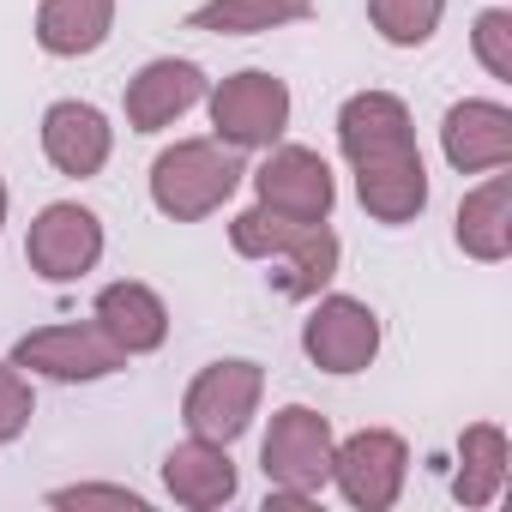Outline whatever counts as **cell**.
I'll list each match as a JSON object with an SVG mask.
<instances>
[{
	"mask_svg": "<svg viewBox=\"0 0 512 512\" xmlns=\"http://www.w3.org/2000/svg\"><path fill=\"white\" fill-rule=\"evenodd\" d=\"M338 145L356 163L362 211L380 223H410L428 205V169L410 133V109L392 91H362L338 115Z\"/></svg>",
	"mask_w": 512,
	"mask_h": 512,
	"instance_id": "1",
	"label": "cell"
},
{
	"mask_svg": "<svg viewBox=\"0 0 512 512\" xmlns=\"http://www.w3.org/2000/svg\"><path fill=\"white\" fill-rule=\"evenodd\" d=\"M241 157L235 145L223 139H181L169 145L157 163H151V199L163 217L175 223H193V217H211L235 187H241Z\"/></svg>",
	"mask_w": 512,
	"mask_h": 512,
	"instance_id": "2",
	"label": "cell"
},
{
	"mask_svg": "<svg viewBox=\"0 0 512 512\" xmlns=\"http://www.w3.org/2000/svg\"><path fill=\"white\" fill-rule=\"evenodd\" d=\"M260 464H266V482L284 488V494H314L326 476H332V422L308 404H290L272 416L266 428V446H260Z\"/></svg>",
	"mask_w": 512,
	"mask_h": 512,
	"instance_id": "3",
	"label": "cell"
},
{
	"mask_svg": "<svg viewBox=\"0 0 512 512\" xmlns=\"http://www.w3.org/2000/svg\"><path fill=\"white\" fill-rule=\"evenodd\" d=\"M260 392H266V374L253 368V362H211V368L187 386L181 416H187V428H193L199 440L229 446V440L253 422V410H260Z\"/></svg>",
	"mask_w": 512,
	"mask_h": 512,
	"instance_id": "4",
	"label": "cell"
},
{
	"mask_svg": "<svg viewBox=\"0 0 512 512\" xmlns=\"http://www.w3.org/2000/svg\"><path fill=\"white\" fill-rule=\"evenodd\" d=\"M211 127L223 145L253 151V145H272L290 127V91L272 73H235L211 91Z\"/></svg>",
	"mask_w": 512,
	"mask_h": 512,
	"instance_id": "5",
	"label": "cell"
},
{
	"mask_svg": "<svg viewBox=\"0 0 512 512\" xmlns=\"http://www.w3.org/2000/svg\"><path fill=\"white\" fill-rule=\"evenodd\" d=\"M404 470H410V452L386 428H362L344 446H332V476H338L344 500L362 512H386L404 488Z\"/></svg>",
	"mask_w": 512,
	"mask_h": 512,
	"instance_id": "6",
	"label": "cell"
},
{
	"mask_svg": "<svg viewBox=\"0 0 512 512\" xmlns=\"http://www.w3.org/2000/svg\"><path fill=\"white\" fill-rule=\"evenodd\" d=\"M25 260L49 284H73L103 260V223L85 205H49L25 235Z\"/></svg>",
	"mask_w": 512,
	"mask_h": 512,
	"instance_id": "7",
	"label": "cell"
},
{
	"mask_svg": "<svg viewBox=\"0 0 512 512\" xmlns=\"http://www.w3.org/2000/svg\"><path fill=\"white\" fill-rule=\"evenodd\" d=\"M302 350H308L314 368H326V374H356V368H368L374 350H380V320H374V308L356 302V296H326V302L314 308V320L302 326Z\"/></svg>",
	"mask_w": 512,
	"mask_h": 512,
	"instance_id": "8",
	"label": "cell"
},
{
	"mask_svg": "<svg viewBox=\"0 0 512 512\" xmlns=\"http://www.w3.org/2000/svg\"><path fill=\"white\" fill-rule=\"evenodd\" d=\"M13 362H19V368H37V374H49V380H103V374H115L127 356H121V344H115L103 326H49V332L19 338Z\"/></svg>",
	"mask_w": 512,
	"mask_h": 512,
	"instance_id": "9",
	"label": "cell"
},
{
	"mask_svg": "<svg viewBox=\"0 0 512 512\" xmlns=\"http://www.w3.org/2000/svg\"><path fill=\"white\" fill-rule=\"evenodd\" d=\"M253 187H260V205L284 211V217H326L338 187H332V169L320 151H302V145H284L266 157V169L253 175Z\"/></svg>",
	"mask_w": 512,
	"mask_h": 512,
	"instance_id": "10",
	"label": "cell"
},
{
	"mask_svg": "<svg viewBox=\"0 0 512 512\" xmlns=\"http://www.w3.org/2000/svg\"><path fill=\"white\" fill-rule=\"evenodd\" d=\"M440 145H446V163L464 169V175H482V169H506L512 163V109L500 103H452L446 109V127H440Z\"/></svg>",
	"mask_w": 512,
	"mask_h": 512,
	"instance_id": "11",
	"label": "cell"
},
{
	"mask_svg": "<svg viewBox=\"0 0 512 512\" xmlns=\"http://www.w3.org/2000/svg\"><path fill=\"white\" fill-rule=\"evenodd\" d=\"M205 97V73L193 61H151L133 85H127V127L133 133H157L175 115H187Z\"/></svg>",
	"mask_w": 512,
	"mask_h": 512,
	"instance_id": "12",
	"label": "cell"
},
{
	"mask_svg": "<svg viewBox=\"0 0 512 512\" xmlns=\"http://www.w3.org/2000/svg\"><path fill=\"white\" fill-rule=\"evenodd\" d=\"M43 151L61 175H97L109 163V121L91 103H55L43 115Z\"/></svg>",
	"mask_w": 512,
	"mask_h": 512,
	"instance_id": "13",
	"label": "cell"
},
{
	"mask_svg": "<svg viewBox=\"0 0 512 512\" xmlns=\"http://www.w3.org/2000/svg\"><path fill=\"white\" fill-rule=\"evenodd\" d=\"M163 482H169V494L181 500V506H193V512H205V506H223L229 494H235V464H229V452L217 446V440H187V446H175L169 458H163Z\"/></svg>",
	"mask_w": 512,
	"mask_h": 512,
	"instance_id": "14",
	"label": "cell"
},
{
	"mask_svg": "<svg viewBox=\"0 0 512 512\" xmlns=\"http://www.w3.org/2000/svg\"><path fill=\"white\" fill-rule=\"evenodd\" d=\"M97 326L121 344V356H145L169 338V314H163L157 290H145V284H109L97 296Z\"/></svg>",
	"mask_w": 512,
	"mask_h": 512,
	"instance_id": "15",
	"label": "cell"
},
{
	"mask_svg": "<svg viewBox=\"0 0 512 512\" xmlns=\"http://www.w3.org/2000/svg\"><path fill=\"white\" fill-rule=\"evenodd\" d=\"M458 247L470 260H506L512 253V181L494 175L458 205Z\"/></svg>",
	"mask_w": 512,
	"mask_h": 512,
	"instance_id": "16",
	"label": "cell"
},
{
	"mask_svg": "<svg viewBox=\"0 0 512 512\" xmlns=\"http://www.w3.org/2000/svg\"><path fill=\"white\" fill-rule=\"evenodd\" d=\"M109 25H115V0H43L37 43L49 55H91L103 49Z\"/></svg>",
	"mask_w": 512,
	"mask_h": 512,
	"instance_id": "17",
	"label": "cell"
},
{
	"mask_svg": "<svg viewBox=\"0 0 512 512\" xmlns=\"http://www.w3.org/2000/svg\"><path fill=\"white\" fill-rule=\"evenodd\" d=\"M308 13H314V0H205L187 25L211 31V37H260V31L296 25Z\"/></svg>",
	"mask_w": 512,
	"mask_h": 512,
	"instance_id": "18",
	"label": "cell"
},
{
	"mask_svg": "<svg viewBox=\"0 0 512 512\" xmlns=\"http://www.w3.org/2000/svg\"><path fill=\"white\" fill-rule=\"evenodd\" d=\"M500 482H506V434H500L494 422L464 428V440H458V476H452V494H458L464 506H488V500L500 494Z\"/></svg>",
	"mask_w": 512,
	"mask_h": 512,
	"instance_id": "19",
	"label": "cell"
},
{
	"mask_svg": "<svg viewBox=\"0 0 512 512\" xmlns=\"http://www.w3.org/2000/svg\"><path fill=\"white\" fill-rule=\"evenodd\" d=\"M332 272H338V235L326 229V217L302 223V235L278 253V290L302 302V296H320V284H332Z\"/></svg>",
	"mask_w": 512,
	"mask_h": 512,
	"instance_id": "20",
	"label": "cell"
},
{
	"mask_svg": "<svg viewBox=\"0 0 512 512\" xmlns=\"http://www.w3.org/2000/svg\"><path fill=\"white\" fill-rule=\"evenodd\" d=\"M302 223H308V217H284V211H272V205H253V211H241V217L229 223V241H235L241 260H278V253L302 235ZM314 223H320V217H314Z\"/></svg>",
	"mask_w": 512,
	"mask_h": 512,
	"instance_id": "21",
	"label": "cell"
},
{
	"mask_svg": "<svg viewBox=\"0 0 512 512\" xmlns=\"http://www.w3.org/2000/svg\"><path fill=\"white\" fill-rule=\"evenodd\" d=\"M440 13H446V0H368L374 31H380L386 43H398V49L428 43L434 25H440Z\"/></svg>",
	"mask_w": 512,
	"mask_h": 512,
	"instance_id": "22",
	"label": "cell"
},
{
	"mask_svg": "<svg viewBox=\"0 0 512 512\" xmlns=\"http://www.w3.org/2000/svg\"><path fill=\"white\" fill-rule=\"evenodd\" d=\"M476 55L494 79H512V13H482L476 19Z\"/></svg>",
	"mask_w": 512,
	"mask_h": 512,
	"instance_id": "23",
	"label": "cell"
},
{
	"mask_svg": "<svg viewBox=\"0 0 512 512\" xmlns=\"http://www.w3.org/2000/svg\"><path fill=\"white\" fill-rule=\"evenodd\" d=\"M25 422H31V386H25V374L13 362V368H0V446L19 440Z\"/></svg>",
	"mask_w": 512,
	"mask_h": 512,
	"instance_id": "24",
	"label": "cell"
},
{
	"mask_svg": "<svg viewBox=\"0 0 512 512\" xmlns=\"http://www.w3.org/2000/svg\"><path fill=\"white\" fill-rule=\"evenodd\" d=\"M55 506H127V512H139L145 500L139 494H127V488H61V494H49Z\"/></svg>",
	"mask_w": 512,
	"mask_h": 512,
	"instance_id": "25",
	"label": "cell"
},
{
	"mask_svg": "<svg viewBox=\"0 0 512 512\" xmlns=\"http://www.w3.org/2000/svg\"><path fill=\"white\" fill-rule=\"evenodd\" d=\"M0 223H7V187H0Z\"/></svg>",
	"mask_w": 512,
	"mask_h": 512,
	"instance_id": "26",
	"label": "cell"
}]
</instances>
